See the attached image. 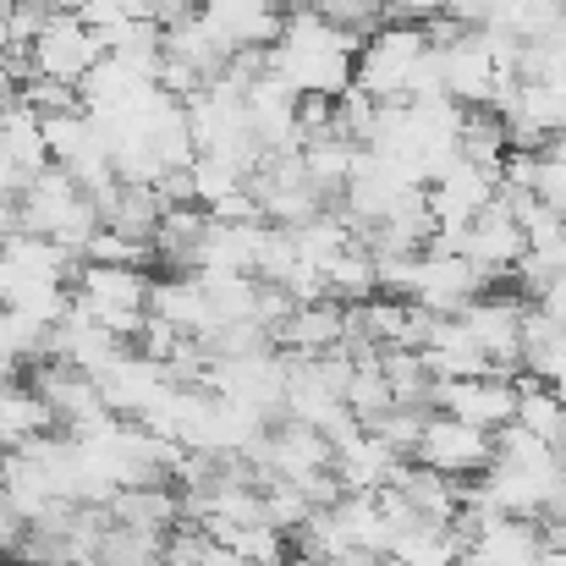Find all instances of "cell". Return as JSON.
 Returning a JSON list of instances; mask_svg holds the SVG:
<instances>
[{
    "label": "cell",
    "instance_id": "6da1fadb",
    "mask_svg": "<svg viewBox=\"0 0 566 566\" xmlns=\"http://www.w3.org/2000/svg\"><path fill=\"white\" fill-rule=\"evenodd\" d=\"M17 220H22V231H44V237H55L61 248H72L83 259V242L99 226V203L77 188V177L66 166H50V171H39V177L22 182V192H17Z\"/></svg>",
    "mask_w": 566,
    "mask_h": 566
},
{
    "label": "cell",
    "instance_id": "7a4b0ae2",
    "mask_svg": "<svg viewBox=\"0 0 566 566\" xmlns=\"http://www.w3.org/2000/svg\"><path fill=\"white\" fill-rule=\"evenodd\" d=\"M412 457H418L423 468H440V473H451V479H468V473H484V468L495 462V434L479 429V423H462V418H451V412H429Z\"/></svg>",
    "mask_w": 566,
    "mask_h": 566
},
{
    "label": "cell",
    "instance_id": "3957f363",
    "mask_svg": "<svg viewBox=\"0 0 566 566\" xmlns=\"http://www.w3.org/2000/svg\"><path fill=\"white\" fill-rule=\"evenodd\" d=\"M429 401H434V412H451V418H462V423H479V429H506L512 418H517V401H523V390L512 385V379H501L495 369L490 375H462V379H434V390H429Z\"/></svg>",
    "mask_w": 566,
    "mask_h": 566
},
{
    "label": "cell",
    "instance_id": "277c9868",
    "mask_svg": "<svg viewBox=\"0 0 566 566\" xmlns=\"http://www.w3.org/2000/svg\"><path fill=\"white\" fill-rule=\"evenodd\" d=\"M105 55L99 33L77 17V11H55L50 28L33 39V77H61V83H83V72Z\"/></svg>",
    "mask_w": 566,
    "mask_h": 566
},
{
    "label": "cell",
    "instance_id": "5b68a950",
    "mask_svg": "<svg viewBox=\"0 0 566 566\" xmlns=\"http://www.w3.org/2000/svg\"><path fill=\"white\" fill-rule=\"evenodd\" d=\"M198 22L220 39V50H270L286 11L275 0H198Z\"/></svg>",
    "mask_w": 566,
    "mask_h": 566
},
{
    "label": "cell",
    "instance_id": "8992f818",
    "mask_svg": "<svg viewBox=\"0 0 566 566\" xmlns=\"http://www.w3.org/2000/svg\"><path fill=\"white\" fill-rule=\"evenodd\" d=\"M99 379V390H105V407L116 412V418H144L171 385H177V375L166 369V364H155V358H144V353H122Z\"/></svg>",
    "mask_w": 566,
    "mask_h": 566
},
{
    "label": "cell",
    "instance_id": "52a82bcc",
    "mask_svg": "<svg viewBox=\"0 0 566 566\" xmlns=\"http://www.w3.org/2000/svg\"><path fill=\"white\" fill-rule=\"evenodd\" d=\"M0 160H6L11 171H22V177H39V171L55 166V160H50V144H44V116L28 111L22 99H11V105L0 111Z\"/></svg>",
    "mask_w": 566,
    "mask_h": 566
},
{
    "label": "cell",
    "instance_id": "ba28073f",
    "mask_svg": "<svg viewBox=\"0 0 566 566\" xmlns=\"http://www.w3.org/2000/svg\"><path fill=\"white\" fill-rule=\"evenodd\" d=\"M55 423H61L55 407L33 385H22V379H6L0 385V457L17 451V446H28V440H39V434H50Z\"/></svg>",
    "mask_w": 566,
    "mask_h": 566
},
{
    "label": "cell",
    "instance_id": "9c48e42d",
    "mask_svg": "<svg viewBox=\"0 0 566 566\" xmlns=\"http://www.w3.org/2000/svg\"><path fill=\"white\" fill-rule=\"evenodd\" d=\"M149 314L182 325L188 336H209V331H214V303H209V286H203L198 275L155 281V292H149Z\"/></svg>",
    "mask_w": 566,
    "mask_h": 566
},
{
    "label": "cell",
    "instance_id": "30bf717a",
    "mask_svg": "<svg viewBox=\"0 0 566 566\" xmlns=\"http://www.w3.org/2000/svg\"><path fill=\"white\" fill-rule=\"evenodd\" d=\"M0 259H6V264H17V270H22V275H33V281H61V286H66V281H72V259H77V253H72V248H61V242H55V237H44V231H22V226H17V231L0 242Z\"/></svg>",
    "mask_w": 566,
    "mask_h": 566
},
{
    "label": "cell",
    "instance_id": "8fae6325",
    "mask_svg": "<svg viewBox=\"0 0 566 566\" xmlns=\"http://www.w3.org/2000/svg\"><path fill=\"white\" fill-rule=\"evenodd\" d=\"M44 144H50V160L55 166H72L77 155H88L94 144H105L94 111H61V116H44Z\"/></svg>",
    "mask_w": 566,
    "mask_h": 566
},
{
    "label": "cell",
    "instance_id": "7c38bea8",
    "mask_svg": "<svg viewBox=\"0 0 566 566\" xmlns=\"http://www.w3.org/2000/svg\"><path fill=\"white\" fill-rule=\"evenodd\" d=\"M155 259V242H144V237H127V231H116V226H94V237L83 242V264H149Z\"/></svg>",
    "mask_w": 566,
    "mask_h": 566
},
{
    "label": "cell",
    "instance_id": "4fadbf2b",
    "mask_svg": "<svg viewBox=\"0 0 566 566\" xmlns=\"http://www.w3.org/2000/svg\"><path fill=\"white\" fill-rule=\"evenodd\" d=\"M17 99H22L28 111H39V116H61V111H88V105H83V88H77V83H61V77H28Z\"/></svg>",
    "mask_w": 566,
    "mask_h": 566
},
{
    "label": "cell",
    "instance_id": "5bb4252c",
    "mask_svg": "<svg viewBox=\"0 0 566 566\" xmlns=\"http://www.w3.org/2000/svg\"><path fill=\"white\" fill-rule=\"evenodd\" d=\"M28 539V517L6 501V490H0V556H17V545Z\"/></svg>",
    "mask_w": 566,
    "mask_h": 566
},
{
    "label": "cell",
    "instance_id": "9a60e30c",
    "mask_svg": "<svg viewBox=\"0 0 566 566\" xmlns=\"http://www.w3.org/2000/svg\"><path fill=\"white\" fill-rule=\"evenodd\" d=\"M451 0H390V11H401V17H412V22H429V17H440Z\"/></svg>",
    "mask_w": 566,
    "mask_h": 566
}]
</instances>
